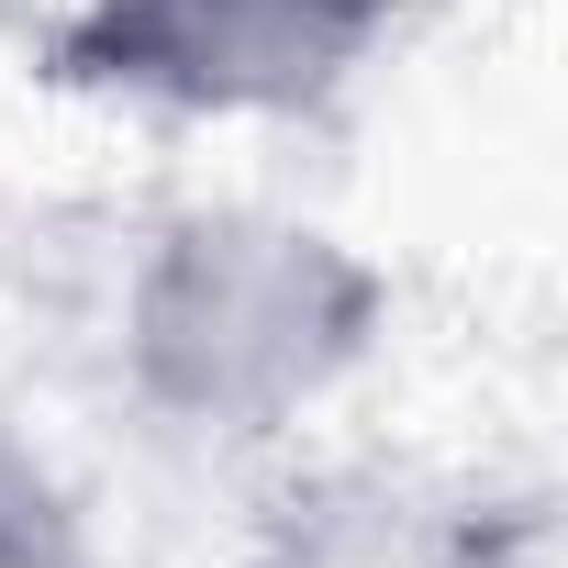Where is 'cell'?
<instances>
[{
  "mask_svg": "<svg viewBox=\"0 0 568 568\" xmlns=\"http://www.w3.org/2000/svg\"><path fill=\"white\" fill-rule=\"evenodd\" d=\"M357 324H368V278L324 234L245 223V212L179 223L134 291V357L156 402L212 424H267L302 390H324Z\"/></svg>",
  "mask_w": 568,
  "mask_h": 568,
  "instance_id": "obj_1",
  "label": "cell"
},
{
  "mask_svg": "<svg viewBox=\"0 0 568 568\" xmlns=\"http://www.w3.org/2000/svg\"><path fill=\"white\" fill-rule=\"evenodd\" d=\"M368 23L379 0H101L90 57L179 101H302L357 57Z\"/></svg>",
  "mask_w": 568,
  "mask_h": 568,
  "instance_id": "obj_2",
  "label": "cell"
},
{
  "mask_svg": "<svg viewBox=\"0 0 568 568\" xmlns=\"http://www.w3.org/2000/svg\"><path fill=\"white\" fill-rule=\"evenodd\" d=\"M0 568H90V546L57 513V490L34 468H12V457H0Z\"/></svg>",
  "mask_w": 568,
  "mask_h": 568,
  "instance_id": "obj_3",
  "label": "cell"
}]
</instances>
